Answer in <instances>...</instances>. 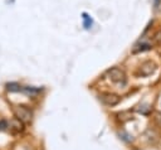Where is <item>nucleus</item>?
I'll list each match as a JSON object with an SVG mask.
<instances>
[{"instance_id":"f257e3e1","label":"nucleus","mask_w":161,"mask_h":150,"mask_svg":"<svg viewBox=\"0 0 161 150\" xmlns=\"http://www.w3.org/2000/svg\"><path fill=\"white\" fill-rule=\"evenodd\" d=\"M14 115L18 120H20L22 122H30L33 119V111L29 109L28 106H24V105H18V106H14Z\"/></svg>"},{"instance_id":"f03ea898","label":"nucleus","mask_w":161,"mask_h":150,"mask_svg":"<svg viewBox=\"0 0 161 150\" xmlns=\"http://www.w3.org/2000/svg\"><path fill=\"white\" fill-rule=\"evenodd\" d=\"M108 77H110V80L115 83H120V84L126 83L125 72L122 70H120V68H117V67H115V68H112V70L108 71Z\"/></svg>"},{"instance_id":"7ed1b4c3","label":"nucleus","mask_w":161,"mask_h":150,"mask_svg":"<svg viewBox=\"0 0 161 150\" xmlns=\"http://www.w3.org/2000/svg\"><path fill=\"white\" fill-rule=\"evenodd\" d=\"M99 100L107 106H116L117 103H120L121 97L115 93H102L99 95Z\"/></svg>"},{"instance_id":"20e7f679","label":"nucleus","mask_w":161,"mask_h":150,"mask_svg":"<svg viewBox=\"0 0 161 150\" xmlns=\"http://www.w3.org/2000/svg\"><path fill=\"white\" fill-rule=\"evenodd\" d=\"M5 87H6V90L10 92H22V90H23V86H20V84H18V83H13V82L6 83Z\"/></svg>"},{"instance_id":"39448f33","label":"nucleus","mask_w":161,"mask_h":150,"mask_svg":"<svg viewBox=\"0 0 161 150\" xmlns=\"http://www.w3.org/2000/svg\"><path fill=\"white\" fill-rule=\"evenodd\" d=\"M42 90H39V88H35V87H23L22 92H24V93L29 95V96H35L40 92Z\"/></svg>"},{"instance_id":"423d86ee","label":"nucleus","mask_w":161,"mask_h":150,"mask_svg":"<svg viewBox=\"0 0 161 150\" xmlns=\"http://www.w3.org/2000/svg\"><path fill=\"white\" fill-rule=\"evenodd\" d=\"M82 18H83V25H84V28H86V29H90L91 27H92V23H93V22H92V19L88 17L86 13H83V17H82Z\"/></svg>"},{"instance_id":"0eeeda50","label":"nucleus","mask_w":161,"mask_h":150,"mask_svg":"<svg viewBox=\"0 0 161 150\" xmlns=\"http://www.w3.org/2000/svg\"><path fill=\"white\" fill-rule=\"evenodd\" d=\"M152 47L150 44H141L140 48H135V51L133 52H142V51H149V49H151Z\"/></svg>"},{"instance_id":"6e6552de","label":"nucleus","mask_w":161,"mask_h":150,"mask_svg":"<svg viewBox=\"0 0 161 150\" xmlns=\"http://www.w3.org/2000/svg\"><path fill=\"white\" fill-rule=\"evenodd\" d=\"M0 130H1V131L8 130V121L6 120H0Z\"/></svg>"}]
</instances>
